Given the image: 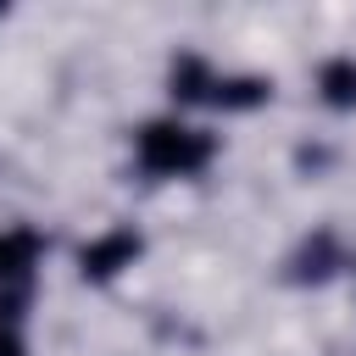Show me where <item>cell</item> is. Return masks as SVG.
Here are the masks:
<instances>
[{
	"instance_id": "cell-1",
	"label": "cell",
	"mask_w": 356,
	"mask_h": 356,
	"mask_svg": "<svg viewBox=\"0 0 356 356\" xmlns=\"http://www.w3.org/2000/svg\"><path fill=\"white\" fill-rule=\"evenodd\" d=\"M139 156H145L150 172H189V167H200L211 156V139L184 128V122H150L139 134Z\"/></svg>"
},
{
	"instance_id": "cell-2",
	"label": "cell",
	"mask_w": 356,
	"mask_h": 356,
	"mask_svg": "<svg viewBox=\"0 0 356 356\" xmlns=\"http://www.w3.org/2000/svg\"><path fill=\"white\" fill-rule=\"evenodd\" d=\"M134 250H139V239H134V234H106L100 245H89V250H83V273L106 278V273H117Z\"/></svg>"
},
{
	"instance_id": "cell-3",
	"label": "cell",
	"mask_w": 356,
	"mask_h": 356,
	"mask_svg": "<svg viewBox=\"0 0 356 356\" xmlns=\"http://www.w3.org/2000/svg\"><path fill=\"white\" fill-rule=\"evenodd\" d=\"M323 95L334 106H350L356 100V61H328L323 67Z\"/></svg>"
},
{
	"instance_id": "cell-4",
	"label": "cell",
	"mask_w": 356,
	"mask_h": 356,
	"mask_svg": "<svg viewBox=\"0 0 356 356\" xmlns=\"http://www.w3.org/2000/svg\"><path fill=\"white\" fill-rule=\"evenodd\" d=\"M33 261V234H0V278H17Z\"/></svg>"
},
{
	"instance_id": "cell-5",
	"label": "cell",
	"mask_w": 356,
	"mask_h": 356,
	"mask_svg": "<svg viewBox=\"0 0 356 356\" xmlns=\"http://www.w3.org/2000/svg\"><path fill=\"white\" fill-rule=\"evenodd\" d=\"M0 356H22V345H17V339H11L6 328H0Z\"/></svg>"
}]
</instances>
